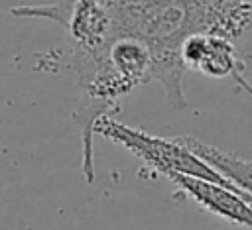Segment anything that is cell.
I'll list each match as a JSON object with an SVG mask.
<instances>
[{
  "label": "cell",
  "mask_w": 252,
  "mask_h": 230,
  "mask_svg": "<svg viewBox=\"0 0 252 230\" xmlns=\"http://www.w3.org/2000/svg\"><path fill=\"white\" fill-rule=\"evenodd\" d=\"M116 37L144 41L154 59V79L173 110L189 106L183 92L181 45L193 33L236 39L252 29V0H104Z\"/></svg>",
  "instance_id": "cell-1"
},
{
  "label": "cell",
  "mask_w": 252,
  "mask_h": 230,
  "mask_svg": "<svg viewBox=\"0 0 252 230\" xmlns=\"http://www.w3.org/2000/svg\"><path fill=\"white\" fill-rule=\"evenodd\" d=\"M94 134H100V136L108 138L110 142H114L116 145H122L126 151H130L138 159H142L152 171H156L163 177L177 173V175L213 181V183L232 189L252 201V195H248L246 191L236 187L232 181H228L224 175H220L213 165H209L195 151H191L181 142L179 136L177 138L152 136L144 130H136L126 124H120L110 116H102L94 124Z\"/></svg>",
  "instance_id": "cell-2"
},
{
  "label": "cell",
  "mask_w": 252,
  "mask_h": 230,
  "mask_svg": "<svg viewBox=\"0 0 252 230\" xmlns=\"http://www.w3.org/2000/svg\"><path fill=\"white\" fill-rule=\"evenodd\" d=\"M181 61L185 69L197 71L209 79H232L252 96V85L244 77L246 67L238 57L234 39L217 33H193L181 45Z\"/></svg>",
  "instance_id": "cell-3"
},
{
  "label": "cell",
  "mask_w": 252,
  "mask_h": 230,
  "mask_svg": "<svg viewBox=\"0 0 252 230\" xmlns=\"http://www.w3.org/2000/svg\"><path fill=\"white\" fill-rule=\"evenodd\" d=\"M167 179L205 210L252 230V201L248 197L232 189H226L222 185H217L213 181H205L197 177L171 173L167 175Z\"/></svg>",
  "instance_id": "cell-4"
},
{
  "label": "cell",
  "mask_w": 252,
  "mask_h": 230,
  "mask_svg": "<svg viewBox=\"0 0 252 230\" xmlns=\"http://www.w3.org/2000/svg\"><path fill=\"white\" fill-rule=\"evenodd\" d=\"M181 142L195 151L201 159H205L209 165H213L220 175H224L228 181H232L236 187L252 195V159L240 157L232 151L219 149L203 140H197L193 136H179Z\"/></svg>",
  "instance_id": "cell-5"
}]
</instances>
